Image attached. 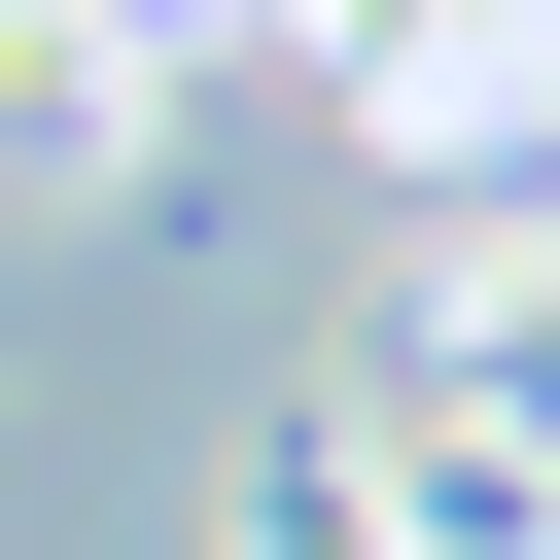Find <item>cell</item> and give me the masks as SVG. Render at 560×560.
<instances>
[{
  "instance_id": "1",
  "label": "cell",
  "mask_w": 560,
  "mask_h": 560,
  "mask_svg": "<svg viewBox=\"0 0 560 560\" xmlns=\"http://www.w3.org/2000/svg\"><path fill=\"white\" fill-rule=\"evenodd\" d=\"M350 420H420V455H525V490H560V245H455V280L385 315V385H350Z\"/></svg>"
},
{
  "instance_id": "2",
  "label": "cell",
  "mask_w": 560,
  "mask_h": 560,
  "mask_svg": "<svg viewBox=\"0 0 560 560\" xmlns=\"http://www.w3.org/2000/svg\"><path fill=\"white\" fill-rule=\"evenodd\" d=\"M140 140H175V35L140 0H0V210H105Z\"/></svg>"
},
{
  "instance_id": "3",
  "label": "cell",
  "mask_w": 560,
  "mask_h": 560,
  "mask_svg": "<svg viewBox=\"0 0 560 560\" xmlns=\"http://www.w3.org/2000/svg\"><path fill=\"white\" fill-rule=\"evenodd\" d=\"M245 560H385V455H350V420H280V455H245Z\"/></svg>"
}]
</instances>
